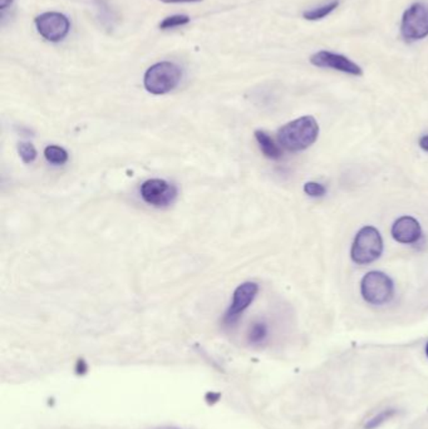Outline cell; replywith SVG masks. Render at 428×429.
Instances as JSON below:
<instances>
[{
    "label": "cell",
    "mask_w": 428,
    "mask_h": 429,
    "mask_svg": "<svg viewBox=\"0 0 428 429\" xmlns=\"http://www.w3.org/2000/svg\"><path fill=\"white\" fill-rule=\"evenodd\" d=\"M259 291V286L258 284L248 283L241 284L235 291H234V296H233V301L230 305L229 309L226 311V314L224 316V323L226 325L235 324L238 319L240 318V315L245 311L251 303L254 301L256 294Z\"/></svg>",
    "instance_id": "obj_8"
},
{
    "label": "cell",
    "mask_w": 428,
    "mask_h": 429,
    "mask_svg": "<svg viewBox=\"0 0 428 429\" xmlns=\"http://www.w3.org/2000/svg\"><path fill=\"white\" fill-rule=\"evenodd\" d=\"M419 147L422 148L423 151L428 152V135L427 136L421 137V140H419Z\"/></svg>",
    "instance_id": "obj_21"
},
{
    "label": "cell",
    "mask_w": 428,
    "mask_h": 429,
    "mask_svg": "<svg viewBox=\"0 0 428 429\" xmlns=\"http://www.w3.org/2000/svg\"><path fill=\"white\" fill-rule=\"evenodd\" d=\"M255 138L259 147H260L261 152L264 153V156L270 160H279L282 157V151L277 146L275 142L272 141V137L267 135L265 132L256 131Z\"/></svg>",
    "instance_id": "obj_12"
},
{
    "label": "cell",
    "mask_w": 428,
    "mask_h": 429,
    "mask_svg": "<svg viewBox=\"0 0 428 429\" xmlns=\"http://www.w3.org/2000/svg\"><path fill=\"white\" fill-rule=\"evenodd\" d=\"M426 356H427V358H428V343H427V346H426Z\"/></svg>",
    "instance_id": "obj_24"
},
{
    "label": "cell",
    "mask_w": 428,
    "mask_h": 429,
    "mask_svg": "<svg viewBox=\"0 0 428 429\" xmlns=\"http://www.w3.org/2000/svg\"><path fill=\"white\" fill-rule=\"evenodd\" d=\"M178 196V189L165 180L153 178L142 183L141 197L155 207H166L173 204Z\"/></svg>",
    "instance_id": "obj_7"
},
{
    "label": "cell",
    "mask_w": 428,
    "mask_h": 429,
    "mask_svg": "<svg viewBox=\"0 0 428 429\" xmlns=\"http://www.w3.org/2000/svg\"><path fill=\"white\" fill-rule=\"evenodd\" d=\"M93 1L96 13H97V19L100 21L101 26L106 28L107 31H112L117 24V14L112 9L110 3L107 0H92Z\"/></svg>",
    "instance_id": "obj_11"
},
{
    "label": "cell",
    "mask_w": 428,
    "mask_h": 429,
    "mask_svg": "<svg viewBox=\"0 0 428 429\" xmlns=\"http://www.w3.org/2000/svg\"><path fill=\"white\" fill-rule=\"evenodd\" d=\"M190 23V16H183V14H176V16H168L160 23V29L162 31H170L175 29L178 26H186Z\"/></svg>",
    "instance_id": "obj_17"
},
{
    "label": "cell",
    "mask_w": 428,
    "mask_h": 429,
    "mask_svg": "<svg viewBox=\"0 0 428 429\" xmlns=\"http://www.w3.org/2000/svg\"><path fill=\"white\" fill-rule=\"evenodd\" d=\"M38 33L48 42L58 43L68 36L71 21L58 11H47L38 16L34 21Z\"/></svg>",
    "instance_id": "obj_6"
},
{
    "label": "cell",
    "mask_w": 428,
    "mask_h": 429,
    "mask_svg": "<svg viewBox=\"0 0 428 429\" xmlns=\"http://www.w3.org/2000/svg\"><path fill=\"white\" fill-rule=\"evenodd\" d=\"M360 291L367 303L373 305H383L389 303L394 286L389 276L381 272H371L365 275L360 283Z\"/></svg>",
    "instance_id": "obj_4"
},
{
    "label": "cell",
    "mask_w": 428,
    "mask_h": 429,
    "mask_svg": "<svg viewBox=\"0 0 428 429\" xmlns=\"http://www.w3.org/2000/svg\"><path fill=\"white\" fill-rule=\"evenodd\" d=\"M422 235L421 225L411 216L399 217L392 226V236L401 244H413Z\"/></svg>",
    "instance_id": "obj_10"
},
{
    "label": "cell",
    "mask_w": 428,
    "mask_h": 429,
    "mask_svg": "<svg viewBox=\"0 0 428 429\" xmlns=\"http://www.w3.org/2000/svg\"><path fill=\"white\" fill-rule=\"evenodd\" d=\"M318 135V122L312 115H304L282 126L277 132V141L287 151H303L317 141Z\"/></svg>",
    "instance_id": "obj_1"
},
{
    "label": "cell",
    "mask_w": 428,
    "mask_h": 429,
    "mask_svg": "<svg viewBox=\"0 0 428 429\" xmlns=\"http://www.w3.org/2000/svg\"><path fill=\"white\" fill-rule=\"evenodd\" d=\"M338 6H340V0H330V1L325 3V4H322V6H315V8H312L309 11H304L303 18L310 21H320V19H323L325 16H330Z\"/></svg>",
    "instance_id": "obj_13"
},
{
    "label": "cell",
    "mask_w": 428,
    "mask_h": 429,
    "mask_svg": "<svg viewBox=\"0 0 428 429\" xmlns=\"http://www.w3.org/2000/svg\"><path fill=\"white\" fill-rule=\"evenodd\" d=\"M383 252V240L379 231L373 226H365L355 236L352 247V260L358 265H368L376 262Z\"/></svg>",
    "instance_id": "obj_3"
},
{
    "label": "cell",
    "mask_w": 428,
    "mask_h": 429,
    "mask_svg": "<svg viewBox=\"0 0 428 429\" xmlns=\"http://www.w3.org/2000/svg\"><path fill=\"white\" fill-rule=\"evenodd\" d=\"M11 3H13V0H0V9H1V11H6L8 6H11Z\"/></svg>",
    "instance_id": "obj_22"
},
{
    "label": "cell",
    "mask_w": 428,
    "mask_h": 429,
    "mask_svg": "<svg viewBox=\"0 0 428 429\" xmlns=\"http://www.w3.org/2000/svg\"><path fill=\"white\" fill-rule=\"evenodd\" d=\"M402 37L408 42L421 41L428 36V4L424 1L413 3L403 13L401 23Z\"/></svg>",
    "instance_id": "obj_5"
},
{
    "label": "cell",
    "mask_w": 428,
    "mask_h": 429,
    "mask_svg": "<svg viewBox=\"0 0 428 429\" xmlns=\"http://www.w3.org/2000/svg\"><path fill=\"white\" fill-rule=\"evenodd\" d=\"M183 78V71L173 62H160L147 69L143 86L151 95H166L178 87Z\"/></svg>",
    "instance_id": "obj_2"
},
{
    "label": "cell",
    "mask_w": 428,
    "mask_h": 429,
    "mask_svg": "<svg viewBox=\"0 0 428 429\" xmlns=\"http://www.w3.org/2000/svg\"><path fill=\"white\" fill-rule=\"evenodd\" d=\"M267 324L265 323H255V324L251 326L250 330H249L248 339H249L251 344H261L263 341L267 339Z\"/></svg>",
    "instance_id": "obj_16"
},
{
    "label": "cell",
    "mask_w": 428,
    "mask_h": 429,
    "mask_svg": "<svg viewBox=\"0 0 428 429\" xmlns=\"http://www.w3.org/2000/svg\"><path fill=\"white\" fill-rule=\"evenodd\" d=\"M18 152H19V156H21L24 163L34 162L36 158H37V150L34 148L31 143H28V142H21L18 145Z\"/></svg>",
    "instance_id": "obj_18"
},
{
    "label": "cell",
    "mask_w": 428,
    "mask_h": 429,
    "mask_svg": "<svg viewBox=\"0 0 428 429\" xmlns=\"http://www.w3.org/2000/svg\"><path fill=\"white\" fill-rule=\"evenodd\" d=\"M398 410L394 408H387L383 409L382 412L376 414L374 417H372L368 422H367L365 428L366 429H376L378 427H381L382 424L386 423L389 419L393 418L394 415H397Z\"/></svg>",
    "instance_id": "obj_15"
},
{
    "label": "cell",
    "mask_w": 428,
    "mask_h": 429,
    "mask_svg": "<svg viewBox=\"0 0 428 429\" xmlns=\"http://www.w3.org/2000/svg\"><path fill=\"white\" fill-rule=\"evenodd\" d=\"M310 63L319 68L335 69L350 76H362L363 71L358 64L350 61V58L338 54V53L320 51L310 57Z\"/></svg>",
    "instance_id": "obj_9"
},
{
    "label": "cell",
    "mask_w": 428,
    "mask_h": 429,
    "mask_svg": "<svg viewBox=\"0 0 428 429\" xmlns=\"http://www.w3.org/2000/svg\"><path fill=\"white\" fill-rule=\"evenodd\" d=\"M158 429H181V428H178V427H161V428H158Z\"/></svg>",
    "instance_id": "obj_23"
},
{
    "label": "cell",
    "mask_w": 428,
    "mask_h": 429,
    "mask_svg": "<svg viewBox=\"0 0 428 429\" xmlns=\"http://www.w3.org/2000/svg\"><path fill=\"white\" fill-rule=\"evenodd\" d=\"M162 3H168V4H178V3H198L201 0H160Z\"/></svg>",
    "instance_id": "obj_20"
},
{
    "label": "cell",
    "mask_w": 428,
    "mask_h": 429,
    "mask_svg": "<svg viewBox=\"0 0 428 429\" xmlns=\"http://www.w3.org/2000/svg\"><path fill=\"white\" fill-rule=\"evenodd\" d=\"M44 156L47 158L48 162L57 165V166L64 165L68 161V152L59 146H48L44 150Z\"/></svg>",
    "instance_id": "obj_14"
},
{
    "label": "cell",
    "mask_w": 428,
    "mask_h": 429,
    "mask_svg": "<svg viewBox=\"0 0 428 429\" xmlns=\"http://www.w3.org/2000/svg\"><path fill=\"white\" fill-rule=\"evenodd\" d=\"M304 191L305 194L310 197H322L327 192V190L323 185L317 182H307L304 185Z\"/></svg>",
    "instance_id": "obj_19"
}]
</instances>
